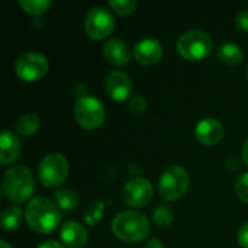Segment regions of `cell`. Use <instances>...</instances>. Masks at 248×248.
<instances>
[{
	"label": "cell",
	"instance_id": "obj_1",
	"mask_svg": "<svg viewBox=\"0 0 248 248\" xmlns=\"http://www.w3.org/2000/svg\"><path fill=\"white\" fill-rule=\"evenodd\" d=\"M25 218L35 232L52 234L58 228L61 214L55 202L46 198H33L25 209Z\"/></svg>",
	"mask_w": 248,
	"mask_h": 248
},
{
	"label": "cell",
	"instance_id": "obj_2",
	"mask_svg": "<svg viewBox=\"0 0 248 248\" xmlns=\"http://www.w3.org/2000/svg\"><path fill=\"white\" fill-rule=\"evenodd\" d=\"M112 232L125 243H138L150 235V221L138 211H124L112 221Z\"/></svg>",
	"mask_w": 248,
	"mask_h": 248
},
{
	"label": "cell",
	"instance_id": "obj_3",
	"mask_svg": "<svg viewBox=\"0 0 248 248\" xmlns=\"http://www.w3.org/2000/svg\"><path fill=\"white\" fill-rule=\"evenodd\" d=\"M1 189L4 196L15 202V203H23L32 198L35 190L33 176L29 171V169L23 166H15L10 167L1 179Z\"/></svg>",
	"mask_w": 248,
	"mask_h": 248
},
{
	"label": "cell",
	"instance_id": "obj_4",
	"mask_svg": "<svg viewBox=\"0 0 248 248\" xmlns=\"http://www.w3.org/2000/svg\"><path fill=\"white\" fill-rule=\"evenodd\" d=\"M214 46V41L209 33L193 29L185 32L177 41L179 54L187 61H201L205 60Z\"/></svg>",
	"mask_w": 248,
	"mask_h": 248
},
{
	"label": "cell",
	"instance_id": "obj_5",
	"mask_svg": "<svg viewBox=\"0 0 248 248\" xmlns=\"http://www.w3.org/2000/svg\"><path fill=\"white\" fill-rule=\"evenodd\" d=\"M190 185L189 173L182 166H171L166 169L158 180V193L163 199L174 202L182 199Z\"/></svg>",
	"mask_w": 248,
	"mask_h": 248
},
{
	"label": "cell",
	"instance_id": "obj_6",
	"mask_svg": "<svg viewBox=\"0 0 248 248\" xmlns=\"http://www.w3.org/2000/svg\"><path fill=\"white\" fill-rule=\"evenodd\" d=\"M74 116L81 128L94 131L103 125L106 110L99 99L93 96H81L74 106Z\"/></svg>",
	"mask_w": 248,
	"mask_h": 248
},
{
	"label": "cell",
	"instance_id": "obj_7",
	"mask_svg": "<svg viewBox=\"0 0 248 248\" xmlns=\"http://www.w3.org/2000/svg\"><path fill=\"white\" fill-rule=\"evenodd\" d=\"M68 161L64 155L52 153L45 155L38 167V177L46 187L60 186L68 176Z\"/></svg>",
	"mask_w": 248,
	"mask_h": 248
},
{
	"label": "cell",
	"instance_id": "obj_8",
	"mask_svg": "<svg viewBox=\"0 0 248 248\" xmlns=\"http://www.w3.org/2000/svg\"><path fill=\"white\" fill-rule=\"evenodd\" d=\"M48 67H49L48 58L44 54L35 51L20 54L15 62V70L17 77L28 83L42 78L46 74Z\"/></svg>",
	"mask_w": 248,
	"mask_h": 248
},
{
	"label": "cell",
	"instance_id": "obj_9",
	"mask_svg": "<svg viewBox=\"0 0 248 248\" xmlns=\"http://www.w3.org/2000/svg\"><path fill=\"white\" fill-rule=\"evenodd\" d=\"M86 33L92 39H103L115 29V17L105 7H93L84 19Z\"/></svg>",
	"mask_w": 248,
	"mask_h": 248
},
{
	"label": "cell",
	"instance_id": "obj_10",
	"mask_svg": "<svg viewBox=\"0 0 248 248\" xmlns=\"http://www.w3.org/2000/svg\"><path fill=\"white\" fill-rule=\"evenodd\" d=\"M154 195V187L150 180L144 177H134L126 182L122 187L121 198L125 205L132 208H141L151 202Z\"/></svg>",
	"mask_w": 248,
	"mask_h": 248
},
{
	"label": "cell",
	"instance_id": "obj_11",
	"mask_svg": "<svg viewBox=\"0 0 248 248\" xmlns=\"http://www.w3.org/2000/svg\"><path fill=\"white\" fill-rule=\"evenodd\" d=\"M103 87L106 94L116 102H124L129 97L132 90V83L128 74L119 70H112L108 73L103 81Z\"/></svg>",
	"mask_w": 248,
	"mask_h": 248
},
{
	"label": "cell",
	"instance_id": "obj_12",
	"mask_svg": "<svg viewBox=\"0 0 248 248\" xmlns=\"http://www.w3.org/2000/svg\"><path fill=\"white\" fill-rule=\"evenodd\" d=\"M195 137L203 145H217L224 137V125L217 118H203L196 124Z\"/></svg>",
	"mask_w": 248,
	"mask_h": 248
},
{
	"label": "cell",
	"instance_id": "obj_13",
	"mask_svg": "<svg viewBox=\"0 0 248 248\" xmlns=\"http://www.w3.org/2000/svg\"><path fill=\"white\" fill-rule=\"evenodd\" d=\"M163 46L157 39H141L135 44L134 58L141 65H154L163 58Z\"/></svg>",
	"mask_w": 248,
	"mask_h": 248
},
{
	"label": "cell",
	"instance_id": "obj_14",
	"mask_svg": "<svg viewBox=\"0 0 248 248\" xmlns=\"http://www.w3.org/2000/svg\"><path fill=\"white\" fill-rule=\"evenodd\" d=\"M102 52L105 60L115 67H125L131 61V51L128 44L118 38L106 41Z\"/></svg>",
	"mask_w": 248,
	"mask_h": 248
},
{
	"label": "cell",
	"instance_id": "obj_15",
	"mask_svg": "<svg viewBox=\"0 0 248 248\" xmlns=\"http://www.w3.org/2000/svg\"><path fill=\"white\" fill-rule=\"evenodd\" d=\"M61 241L68 248H81L87 244L89 232L77 221H67L60 228Z\"/></svg>",
	"mask_w": 248,
	"mask_h": 248
},
{
	"label": "cell",
	"instance_id": "obj_16",
	"mask_svg": "<svg viewBox=\"0 0 248 248\" xmlns=\"http://www.w3.org/2000/svg\"><path fill=\"white\" fill-rule=\"evenodd\" d=\"M20 154V141L15 132L6 129L0 137V164L9 166L12 164Z\"/></svg>",
	"mask_w": 248,
	"mask_h": 248
},
{
	"label": "cell",
	"instance_id": "obj_17",
	"mask_svg": "<svg viewBox=\"0 0 248 248\" xmlns=\"http://www.w3.org/2000/svg\"><path fill=\"white\" fill-rule=\"evenodd\" d=\"M54 199H55L57 206L60 209H62L64 212L77 209V206L80 203L78 195L74 190L67 189V187H60L58 190H55L54 192Z\"/></svg>",
	"mask_w": 248,
	"mask_h": 248
},
{
	"label": "cell",
	"instance_id": "obj_18",
	"mask_svg": "<svg viewBox=\"0 0 248 248\" xmlns=\"http://www.w3.org/2000/svg\"><path fill=\"white\" fill-rule=\"evenodd\" d=\"M217 57L228 64V65H237L238 62L243 61L244 58V52L243 49L237 45V44H232V42H227V44H222L218 51H217Z\"/></svg>",
	"mask_w": 248,
	"mask_h": 248
},
{
	"label": "cell",
	"instance_id": "obj_19",
	"mask_svg": "<svg viewBox=\"0 0 248 248\" xmlns=\"http://www.w3.org/2000/svg\"><path fill=\"white\" fill-rule=\"evenodd\" d=\"M22 215H23V212L19 206L4 208L1 211V215H0L1 227L7 231H13L16 228H19V225L22 222Z\"/></svg>",
	"mask_w": 248,
	"mask_h": 248
},
{
	"label": "cell",
	"instance_id": "obj_20",
	"mask_svg": "<svg viewBox=\"0 0 248 248\" xmlns=\"http://www.w3.org/2000/svg\"><path fill=\"white\" fill-rule=\"evenodd\" d=\"M39 124H41V121L36 113H25L19 118V121L16 124V132L19 135L29 137L38 131Z\"/></svg>",
	"mask_w": 248,
	"mask_h": 248
},
{
	"label": "cell",
	"instance_id": "obj_21",
	"mask_svg": "<svg viewBox=\"0 0 248 248\" xmlns=\"http://www.w3.org/2000/svg\"><path fill=\"white\" fill-rule=\"evenodd\" d=\"M105 214V203L102 201H93L84 211V221L87 225H96Z\"/></svg>",
	"mask_w": 248,
	"mask_h": 248
},
{
	"label": "cell",
	"instance_id": "obj_22",
	"mask_svg": "<svg viewBox=\"0 0 248 248\" xmlns=\"http://www.w3.org/2000/svg\"><path fill=\"white\" fill-rule=\"evenodd\" d=\"M173 217H174V215H173V211H171V208L167 206V205H160V206H157V208L154 209V212H153V219H154L155 225L160 227V228L169 227V225L173 222Z\"/></svg>",
	"mask_w": 248,
	"mask_h": 248
},
{
	"label": "cell",
	"instance_id": "obj_23",
	"mask_svg": "<svg viewBox=\"0 0 248 248\" xmlns=\"http://www.w3.org/2000/svg\"><path fill=\"white\" fill-rule=\"evenodd\" d=\"M19 6L29 15H42L51 6L49 0H20Z\"/></svg>",
	"mask_w": 248,
	"mask_h": 248
},
{
	"label": "cell",
	"instance_id": "obj_24",
	"mask_svg": "<svg viewBox=\"0 0 248 248\" xmlns=\"http://www.w3.org/2000/svg\"><path fill=\"white\" fill-rule=\"evenodd\" d=\"M109 6L116 15L129 16L137 7V1L135 0H110Z\"/></svg>",
	"mask_w": 248,
	"mask_h": 248
},
{
	"label": "cell",
	"instance_id": "obj_25",
	"mask_svg": "<svg viewBox=\"0 0 248 248\" xmlns=\"http://www.w3.org/2000/svg\"><path fill=\"white\" fill-rule=\"evenodd\" d=\"M235 193L240 201L248 203V173H243L235 180Z\"/></svg>",
	"mask_w": 248,
	"mask_h": 248
},
{
	"label": "cell",
	"instance_id": "obj_26",
	"mask_svg": "<svg viewBox=\"0 0 248 248\" xmlns=\"http://www.w3.org/2000/svg\"><path fill=\"white\" fill-rule=\"evenodd\" d=\"M128 109L135 113V115H140V113H144L147 110V100L144 96L141 94H135L132 97H129L128 100Z\"/></svg>",
	"mask_w": 248,
	"mask_h": 248
},
{
	"label": "cell",
	"instance_id": "obj_27",
	"mask_svg": "<svg viewBox=\"0 0 248 248\" xmlns=\"http://www.w3.org/2000/svg\"><path fill=\"white\" fill-rule=\"evenodd\" d=\"M235 25H237L241 31L248 32V9L238 12V15L235 16Z\"/></svg>",
	"mask_w": 248,
	"mask_h": 248
},
{
	"label": "cell",
	"instance_id": "obj_28",
	"mask_svg": "<svg viewBox=\"0 0 248 248\" xmlns=\"http://www.w3.org/2000/svg\"><path fill=\"white\" fill-rule=\"evenodd\" d=\"M238 244L243 248H248V222L244 225H241V228L238 230V235H237Z\"/></svg>",
	"mask_w": 248,
	"mask_h": 248
},
{
	"label": "cell",
	"instance_id": "obj_29",
	"mask_svg": "<svg viewBox=\"0 0 248 248\" xmlns=\"http://www.w3.org/2000/svg\"><path fill=\"white\" fill-rule=\"evenodd\" d=\"M144 248H164L163 243L157 238H151L150 241H147V244L144 246Z\"/></svg>",
	"mask_w": 248,
	"mask_h": 248
},
{
	"label": "cell",
	"instance_id": "obj_30",
	"mask_svg": "<svg viewBox=\"0 0 248 248\" xmlns=\"http://www.w3.org/2000/svg\"><path fill=\"white\" fill-rule=\"evenodd\" d=\"M38 248H64L58 241H44L41 243Z\"/></svg>",
	"mask_w": 248,
	"mask_h": 248
},
{
	"label": "cell",
	"instance_id": "obj_31",
	"mask_svg": "<svg viewBox=\"0 0 248 248\" xmlns=\"http://www.w3.org/2000/svg\"><path fill=\"white\" fill-rule=\"evenodd\" d=\"M241 158H243V163L248 167V138L246 140L244 145H243V150H241Z\"/></svg>",
	"mask_w": 248,
	"mask_h": 248
},
{
	"label": "cell",
	"instance_id": "obj_32",
	"mask_svg": "<svg viewBox=\"0 0 248 248\" xmlns=\"http://www.w3.org/2000/svg\"><path fill=\"white\" fill-rule=\"evenodd\" d=\"M0 248H12L9 246V243H6L4 240L3 241H0Z\"/></svg>",
	"mask_w": 248,
	"mask_h": 248
},
{
	"label": "cell",
	"instance_id": "obj_33",
	"mask_svg": "<svg viewBox=\"0 0 248 248\" xmlns=\"http://www.w3.org/2000/svg\"><path fill=\"white\" fill-rule=\"evenodd\" d=\"M247 78H248V67H247Z\"/></svg>",
	"mask_w": 248,
	"mask_h": 248
}]
</instances>
